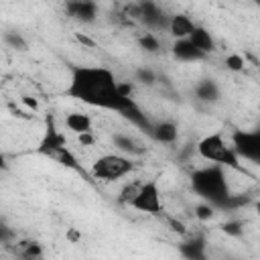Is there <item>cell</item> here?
Wrapping results in <instances>:
<instances>
[{
	"label": "cell",
	"mask_w": 260,
	"mask_h": 260,
	"mask_svg": "<svg viewBox=\"0 0 260 260\" xmlns=\"http://www.w3.org/2000/svg\"><path fill=\"white\" fill-rule=\"evenodd\" d=\"M203 246H205L203 238H193V240H189L181 246V254L187 256V258H203L205 256Z\"/></svg>",
	"instance_id": "cell-18"
},
{
	"label": "cell",
	"mask_w": 260,
	"mask_h": 260,
	"mask_svg": "<svg viewBox=\"0 0 260 260\" xmlns=\"http://www.w3.org/2000/svg\"><path fill=\"white\" fill-rule=\"evenodd\" d=\"M195 95L201 102H215V100H219V87L213 79H201L195 87Z\"/></svg>",
	"instance_id": "cell-15"
},
{
	"label": "cell",
	"mask_w": 260,
	"mask_h": 260,
	"mask_svg": "<svg viewBox=\"0 0 260 260\" xmlns=\"http://www.w3.org/2000/svg\"><path fill=\"white\" fill-rule=\"evenodd\" d=\"M248 203H250V195H228L221 201L219 209H238V207H244Z\"/></svg>",
	"instance_id": "cell-21"
},
{
	"label": "cell",
	"mask_w": 260,
	"mask_h": 260,
	"mask_svg": "<svg viewBox=\"0 0 260 260\" xmlns=\"http://www.w3.org/2000/svg\"><path fill=\"white\" fill-rule=\"evenodd\" d=\"M12 236H14V234H12V230L0 223V244H6V242H10V240H12Z\"/></svg>",
	"instance_id": "cell-32"
},
{
	"label": "cell",
	"mask_w": 260,
	"mask_h": 260,
	"mask_svg": "<svg viewBox=\"0 0 260 260\" xmlns=\"http://www.w3.org/2000/svg\"><path fill=\"white\" fill-rule=\"evenodd\" d=\"M173 55L179 61H201V59H205V53L199 51L189 39H177L173 43Z\"/></svg>",
	"instance_id": "cell-10"
},
{
	"label": "cell",
	"mask_w": 260,
	"mask_h": 260,
	"mask_svg": "<svg viewBox=\"0 0 260 260\" xmlns=\"http://www.w3.org/2000/svg\"><path fill=\"white\" fill-rule=\"evenodd\" d=\"M20 244V256H24V258H41L43 256V248H41V244L39 242H30V240H22V242H18Z\"/></svg>",
	"instance_id": "cell-20"
},
{
	"label": "cell",
	"mask_w": 260,
	"mask_h": 260,
	"mask_svg": "<svg viewBox=\"0 0 260 260\" xmlns=\"http://www.w3.org/2000/svg\"><path fill=\"white\" fill-rule=\"evenodd\" d=\"M77 140H79V144H81V146H91V144L95 142V138H93V134H91V130H85V132H79V134H77Z\"/></svg>",
	"instance_id": "cell-30"
},
{
	"label": "cell",
	"mask_w": 260,
	"mask_h": 260,
	"mask_svg": "<svg viewBox=\"0 0 260 260\" xmlns=\"http://www.w3.org/2000/svg\"><path fill=\"white\" fill-rule=\"evenodd\" d=\"M197 152L201 158L211 160L215 165H223V167H232L240 171V162H238V154L234 152L232 146H228L221 138V134H209L205 138H201L197 142Z\"/></svg>",
	"instance_id": "cell-3"
},
{
	"label": "cell",
	"mask_w": 260,
	"mask_h": 260,
	"mask_svg": "<svg viewBox=\"0 0 260 260\" xmlns=\"http://www.w3.org/2000/svg\"><path fill=\"white\" fill-rule=\"evenodd\" d=\"M4 41L12 47V49H18V51H26V41L18 35V32H12V30H8V32H4Z\"/></svg>",
	"instance_id": "cell-23"
},
{
	"label": "cell",
	"mask_w": 260,
	"mask_h": 260,
	"mask_svg": "<svg viewBox=\"0 0 260 260\" xmlns=\"http://www.w3.org/2000/svg\"><path fill=\"white\" fill-rule=\"evenodd\" d=\"M191 183H193V189L199 197H203L207 203H211L213 207H219L221 201L230 195L228 191V179L221 171L219 165H213V167H205V169H199L191 175Z\"/></svg>",
	"instance_id": "cell-2"
},
{
	"label": "cell",
	"mask_w": 260,
	"mask_h": 260,
	"mask_svg": "<svg viewBox=\"0 0 260 260\" xmlns=\"http://www.w3.org/2000/svg\"><path fill=\"white\" fill-rule=\"evenodd\" d=\"M187 39H189L199 51H203L205 55L213 51V39H211V32H209L207 28H203V26H193V30H191V35H189Z\"/></svg>",
	"instance_id": "cell-12"
},
{
	"label": "cell",
	"mask_w": 260,
	"mask_h": 260,
	"mask_svg": "<svg viewBox=\"0 0 260 260\" xmlns=\"http://www.w3.org/2000/svg\"><path fill=\"white\" fill-rule=\"evenodd\" d=\"M244 65H246V61H244V57L238 55V53H232V55L225 57V67H228L230 71H242Z\"/></svg>",
	"instance_id": "cell-25"
},
{
	"label": "cell",
	"mask_w": 260,
	"mask_h": 260,
	"mask_svg": "<svg viewBox=\"0 0 260 260\" xmlns=\"http://www.w3.org/2000/svg\"><path fill=\"white\" fill-rule=\"evenodd\" d=\"M122 118H126L130 124H134L136 128H140L142 132H146V134H150L152 132V124H150V120L146 118V114L138 108V104L136 102H132L130 106H126L124 110H120L118 112Z\"/></svg>",
	"instance_id": "cell-11"
},
{
	"label": "cell",
	"mask_w": 260,
	"mask_h": 260,
	"mask_svg": "<svg viewBox=\"0 0 260 260\" xmlns=\"http://www.w3.org/2000/svg\"><path fill=\"white\" fill-rule=\"evenodd\" d=\"M221 230H223L228 236H234V238H238V236H242V232H244V225H242V221H225V223L221 225Z\"/></svg>",
	"instance_id": "cell-27"
},
{
	"label": "cell",
	"mask_w": 260,
	"mask_h": 260,
	"mask_svg": "<svg viewBox=\"0 0 260 260\" xmlns=\"http://www.w3.org/2000/svg\"><path fill=\"white\" fill-rule=\"evenodd\" d=\"M169 225H171V230H173L175 234H179V236H185V232H187V230H185V225H183L181 221H177V219H173V217L169 219Z\"/></svg>",
	"instance_id": "cell-33"
},
{
	"label": "cell",
	"mask_w": 260,
	"mask_h": 260,
	"mask_svg": "<svg viewBox=\"0 0 260 260\" xmlns=\"http://www.w3.org/2000/svg\"><path fill=\"white\" fill-rule=\"evenodd\" d=\"M57 162H61L63 167H67V169H73V171H77V173H81V175H85V171H83V167L79 165V160H77V156L67 148V146H63L55 156H53Z\"/></svg>",
	"instance_id": "cell-17"
},
{
	"label": "cell",
	"mask_w": 260,
	"mask_h": 260,
	"mask_svg": "<svg viewBox=\"0 0 260 260\" xmlns=\"http://www.w3.org/2000/svg\"><path fill=\"white\" fill-rule=\"evenodd\" d=\"M63 146H67V138L59 132L57 124H55V118L53 114H47L45 116V134L37 146V152L43 154V156H55Z\"/></svg>",
	"instance_id": "cell-6"
},
{
	"label": "cell",
	"mask_w": 260,
	"mask_h": 260,
	"mask_svg": "<svg viewBox=\"0 0 260 260\" xmlns=\"http://www.w3.org/2000/svg\"><path fill=\"white\" fill-rule=\"evenodd\" d=\"M8 169V162H6V156L0 154V171H6Z\"/></svg>",
	"instance_id": "cell-36"
},
{
	"label": "cell",
	"mask_w": 260,
	"mask_h": 260,
	"mask_svg": "<svg viewBox=\"0 0 260 260\" xmlns=\"http://www.w3.org/2000/svg\"><path fill=\"white\" fill-rule=\"evenodd\" d=\"M132 83H128V81H116V91H118V95H122V98H130L132 95Z\"/></svg>",
	"instance_id": "cell-29"
},
{
	"label": "cell",
	"mask_w": 260,
	"mask_h": 260,
	"mask_svg": "<svg viewBox=\"0 0 260 260\" xmlns=\"http://www.w3.org/2000/svg\"><path fill=\"white\" fill-rule=\"evenodd\" d=\"M134 169V162L120 154H104L91 165V175L95 179L104 181H116L124 175H128Z\"/></svg>",
	"instance_id": "cell-4"
},
{
	"label": "cell",
	"mask_w": 260,
	"mask_h": 260,
	"mask_svg": "<svg viewBox=\"0 0 260 260\" xmlns=\"http://www.w3.org/2000/svg\"><path fill=\"white\" fill-rule=\"evenodd\" d=\"M213 209H215V207L205 201V203H199V205L195 207V215H197L201 221H207V219L213 217Z\"/></svg>",
	"instance_id": "cell-26"
},
{
	"label": "cell",
	"mask_w": 260,
	"mask_h": 260,
	"mask_svg": "<svg viewBox=\"0 0 260 260\" xmlns=\"http://www.w3.org/2000/svg\"><path fill=\"white\" fill-rule=\"evenodd\" d=\"M136 79H138L140 83L152 85V83L156 81V75H154V73H152L150 69H144V67H142V69H138V71H136Z\"/></svg>",
	"instance_id": "cell-28"
},
{
	"label": "cell",
	"mask_w": 260,
	"mask_h": 260,
	"mask_svg": "<svg viewBox=\"0 0 260 260\" xmlns=\"http://www.w3.org/2000/svg\"><path fill=\"white\" fill-rule=\"evenodd\" d=\"M67 14L81 20V22H93L98 14V6L93 0H69L67 2Z\"/></svg>",
	"instance_id": "cell-8"
},
{
	"label": "cell",
	"mask_w": 260,
	"mask_h": 260,
	"mask_svg": "<svg viewBox=\"0 0 260 260\" xmlns=\"http://www.w3.org/2000/svg\"><path fill=\"white\" fill-rule=\"evenodd\" d=\"M232 148L238 156H244L248 160H260V132H244L236 130L232 136Z\"/></svg>",
	"instance_id": "cell-7"
},
{
	"label": "cell",
	"mask_w": 260,
	"mask_h": 260,
	"mask_svg": "<svg viewBox=\"0 0 260 260\" xmlns=\"http://www.w3.org/2000/svg\"><path fill=\"white\" fill-rule=\"evenodd\" d=\"M138 45H140L144 51H148V53H156V51L160 49L158 39H156L154 35H150V32H144V35L138 39Z\"/></svg>",
	"instance_id": "cell-22"
},
{
	"label": "cell",
	"mask_w": 260,
	"mask_h": 260,
	"mask_svg": "<svg viewBox=\"0 0 260 260\" xmlns=\"http://www.w3.org/2000/svg\"><path fill=\"white\" fill-rule=\"evenodd\" d=\"M65 124H67V128L73 130L75 134L85 132V130H91V118H89L87 114H81V112H71V114H67Z\"/></svg>",
	"instance_id": "cell-16"
},
{
	"label": "cell",
	"mask_w": 260,
	"mask_h": 260,
	"mask_svg": "<svg viewBox=\"0 0 260 260\" xmlns=\"http://www.w3.org/2000/svg\"><path fill=\"white\" fill-rule=\"evenodd\" d=\"M67 240H69V242H77V240H81V234H79L77 230H69V232H67Z\"/></svg>",
	"instance_id": "cell-35"
},
{
	"label": "cell",
	"mask_w": 260,
	"mask_h": 260,
	"mask_svg": "<svg viewBox=\"0 0 260 260\" xmlns=\"http://www.w3.org/2000/svg\"><path fill=\"white\" fill-rule=\"evenodd\" d=\"M138 187L140 185H136V183H130V185H126L122 191H120V197H118V201L120 203H124V205H130V201L134 199V195L138 193Z\"/></svg>",
	"instance_id": "cell-24"
},
{
	"label": "cell",
	"mask_w": 260,
	"mask_h": 260,
	"mask_svg": "<svg viewBox=\"0 0 260 260\" xmlns=\"http://www.w3.org/2000/svg\"><path fill=\"white\" fill-rule=\"evenodd\" d=\"M193 26H195V24H193L191 18L185 16V14H175V16L171 18V22H169L171 35H173L175 39H187V37L191 35Z\"/></svg>",
	"instance_id": "cell-13"
},
{
	"label": "cell",
	"mask_w": 260,
	"mask_h": 260,
	"mask_svg": "<svg viewBox=\"0 0 260 260\" xmlns=\"http://www.w3.org/2000/svg\"><path fill=\"white\" fill-rule=\"evenodd\" d=\"M20 100H22V104H24V106H28L30 110H39V102H37L35 98H30V95H22Z\"/></svg>",
	"instance_id": "cell-34"
},
{
	"label": "cell",
	"mask_w": 260,
	"mask_h": 260,
	"mask_svg": "<svg viewBox=\"0 0 260 260\" xmlns=\"http://www.w3.org/2000/svg\"><path fill=\"white\" fill-rule=\"evenodd\" d=\"M114 146H118L120 150H124V152H130V154H140L142 152V148L132 140V138H128V136H124V134H114Z\"/></svg>",
	"instance_id": "cell-19"
},
{
	"label": "cell",
	"mask_w": 260,
	"mask_h": 260,
	"mask_svg": "<svg viewBox=\"0 0 260 260\" xmlns=\"http://www.w3.org/2000/svg\"><path fill=\"white\" fill-rule=\"evenodd\" d=\"M65 95L114 112H120L134 102L132 98L118 95L116 77L110 69L85 67V65H71V79L65 89Z\"/></svg>",
	"instance_id": "cell-1"
},
{
	"label": "cell",
	"mask_w": 260,
	"mask_h": 260,
	"mask_svg": "<svg viewBox=\"0 0 260 260\" xmlns=\"http://www.w3.org/2000/svg\"><path fill=\"white\" fill-rule=\"evenodd\" d=\"M138 6H140V20L144 24H148L150 28H160L167 24L165 14L160 12V8L152 0H140Z\"/></svg>",
	"instance_id": "cell-9"
},
{
	"label": "cell",
	"mask_w": 260,
	"mask_h": 260,
	"mask_svg": "<svg viewBox=\"0 0 260 260\" xmlns=\"http://www.w3.org/2000/svg\"><path fill=\"white\" fill-rule=\"evenodd\" d=\"M130 207L150 213V215H160L162 205H160V191H158V183L152 179L148 183H142L138 187V193L134 195V199L130 201Z\"/></svg>",
	"instance_id": "cell-5"
},
{
	"label": "cell",
	"mask_w": 260,
	"mask_h": 260,
	"mask_svg": "<svg viewBox=\"0 0 260 260\" xmlns=\"http://www.w3.org/2000/svg\"><path fill=\"white\" fill-rule=\"evenodd\" d=\"M75 41L77 43H81V45H85V47H89V49H93L95 47V41L93 39H89L87 35H83V32H75Z\"/></svg>",
	"instance_id": "cell-31"
},
{
	"label": "cell",
	"mask_w": 260,
	"mask_h": 260,
	"mask_svg": "<svg viewBox=\"0 0 260 260\" xmlns=\"http://www.w3.org/2000/svg\"><path fill=\"white\" fill-rule=\"evenodd\" d=\"M150 136L156 140V142H165V144H171L177 140V126L173 122H158L152 126V132Z\"/></svg>",
	"instance_id": "cell-14"
}]
</instances>
